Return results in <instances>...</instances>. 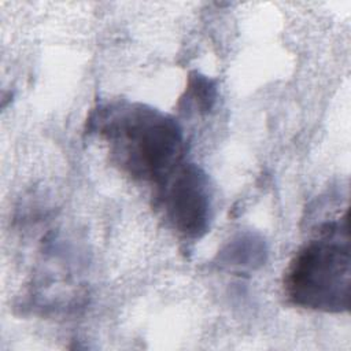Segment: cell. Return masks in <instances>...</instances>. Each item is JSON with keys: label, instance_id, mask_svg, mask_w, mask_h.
I'll return each mask as SVG.
<instances>
[{"label": "cell", "instance_id": "2", "mask_svg": "<svg viewBox=\"0 0 351 351\" xmlns=\"http://www.w3.org/2000/svg\"><path fill=\"white\" fill-rule=\"evenodd\" d=\"M350 239L347 214L324 223L293 256L285 274L288 299L303 308L343 313L350 306Z\"/></svg>", "mask_w": 351, "mask_h": 351}, {"label": "cell", "instance_id": "3", "mask_svg": "<svg viewBox=\"0 0 351 351\" xmlns=\"http://www.w3.org/2000/svg\"><path fill=\"white\" fill-rule=\"evenodd\" d=\"M158 186L159 203L170 225L185 237H202L211 219V192L206 174L192 163H181Z\"/></svg>", "mask_w": 351, "mask_h": 351}, {"label": "cell", "instance_id": "4", "mask_svg": "<svg viewBox=\"0 0 351 351\" xmlns=\"http://www.w3.org/2000/svg\"><path fill=\"white\" fill-rule=\"evenodd\" d=\"M192 92L193 99L197 101V104L208 110L211 107V103L214 100V86L210 84V81L204 77H196L192 81Z\"/></svg>", "mask_w": 351, "mask_h": 351}, {"label": "cell", "instance_id": "1", "mask_svg": "<svg viewBox=\"0 0 351 351\" xmlns=\"http://www.w3.org/2000/svg\"><path fill=\"white\" fill-rule=\"evenodd\" d=\"M90 129L133 178L160 184L184 158V136L173 117L141 103H110L90 117Z\"/></svg>", "mask_w": 351, "mask_h": 351}]
</instances>
